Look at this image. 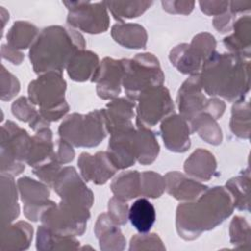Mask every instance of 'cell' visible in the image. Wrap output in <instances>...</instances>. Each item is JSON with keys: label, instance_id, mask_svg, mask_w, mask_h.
I'll return each instance as SVG.
<instances>
[{"label": "cell", "instance_id": "6da1fadb", "mask_svg": "<svg viewBox=\"0 0 251 251\" xmlns=\"http://www.w3.org/2000/svg\"><path fill=\"white\" fill-rule=\"evenodd\" d=\"M233 210L231 195L225 187L207 189L195 202L180 204L176 211V229L182 238L191 240L202 231L214 228Z\"/></svg>", "mask_w": 251, "mask_h": 251}, {"label": "cell", "instance_id": "7a4b0ae2", "mask_svg": "<svg viewBox=\"0 0 251 251\" xmlns=\"http://www.w3.org/2000/svg\"><path fill=\"white\" fill-rule=\"evenodd\" d=\"M200 82L211 96L239 101L249 90V61L231 53H214L202 66Z\"/></svg>", "mask_w": 251, "mask_h": 251}, {"label": "cell", "instance_id": "3957f363", "mask_svg": "<svg viewBox=\"0 0 251 251\" xmlns=\"http://www.w3.org/2000/svg\"><path fill=\"white\" fill-rule=\"evenodd\" d=\"M83 37L74 29L61 26L45 28L29 52L36 73L59 72L68 66L72 57L83 50Z\"/></svg>", "mask_w": 251, "mask_h": 251}, {"label": "cell", "instance_id": "277c9868", "mask_svg": "<svg viewBox=\"0 0 251 251\" xmlns=\"http://www.w3.org/2000/svg\"><path fill=\"white\" fill-rule=\"evenodd\" d=\"M65 89L66 82L61 73L48 72L29 83V100L39 105V114L46 121H57L69 110L64 99Z\"/></svg>", "mask_w": 251, "mask_h": 251}, {"label": "cell", "instance_id": "5b68a950", "mask_svg": "<svg viewBox=\"0 0 251 251\" xmlns=\"http://www.w3.org/2000/svg\"><path fill=\"white\" fill-rule=\"evenodd\" d=\"M123 67L122 83L128 98L137 100L144 90L162 85L164 75L158 59L153 54H137L131 60H121Z\"/></svg>", "mask_w": 251, "mask_h": 251}, {"label": "cell", "instance_id": "8992f818", "mask_svg": "<svg viewBox=\"0 0 251 251\" xmlns=\"http://www.w3.org/2000/svg\"><path fill=\"white\" fill-rule=\"evenodd\" d=\"M103 111H93L83 116L73 114L66 118L59 127L60 136L76 147L98 145L106 136Z\"/></svg>", "mask_w": 251, "mask_h": 251}, {"label": "cell", "instance_id": "52a82bcc", "mask_svg": "<svg viewBox=\"0 0 251 251\" xmlns=\"http://www.w3.org/2000/svg\"><path fill=\"white\" fill-rule=\"evenodd\" d=\"M88 218V208L61 201L58 206L49 207L40 220L44 226L57 234L75 236L83 233Z\"/></svg>", "mask_w": 251, "mask_h": 251}, {"label": "cell", "instance_id": "ba28073f", "mask_svg": "<svg viewBox=\"0 0 251 251\" xmlns=\"http://www.w3.org/2000/svg\"><path fill=\"white\" fill-rule=\"evenodd\" d=\"M215 38L208 33H201L193 38L190 45L181 44L173 49L170 59L179 72L197 75L204 62L215 53Z\"/></svg>", "mask_w": 251, "mask_h": 251}, {"label": "cell", "instance_id": "9c48e42d", "mask_svg": "<svg viewBox=\"0 0 251 251\" xmlns=\"http://www.w3.org/2000/svg\"><path fill=\"white\" fill-rule=\"evenodd\" d=\"M137 99L139 100L136 118L138 126H153L174 112V104L170 93L162 85L144 90Z\"/></svg>", "mask_w": 251, "mask_h": 251}, {"label": "cell", "instance_id": "30bf717a", "mask_svg": "<svg viewBox=\"0 0 251 251\" xmlns=\"http://www.w3.org/2000/svg\"><path fill=\"white\" fill-rule=\"evenodd\" d=\"M70 5L68 23L89 33L104 32L108 28L109 18L105 3L91 4L89 2H65Z\"/></svg>", "mask_w": 251, "mask_h": 251}, {"label": "cell", "instance_id": "8fae6325", "mask_svg": "<svg viewBox=\"0 0 251 251\" xmlns=\"http://www.w3.org/2000/svg\"><path fill=\"white\" fill-rule=\"evenodd\" d=\"M53 187L62 198V201L85 208H89L92 205V192L84 185L73 167H67L60 171Z\"/></svg>", "mask_w": 251, "mask_h": 251}, {"label": "cell", "instance_id": "7c38bea8", "mask_svg": "<svg viewBox=\"0 0 251 251\" xmlns=\"http://www.w3.org/2000/svg\"><path fill=\"white\" fill-rule=\"evenodd\" d=\"M18 185L21 191L22 200L25 203L24 211L26 218L31 221H38L42 214L55 203L48 200L49 190L47 187L29 177L20 178Z\"/></svg>", "mask_w": 251, "mask_h": 251}, {"label": "cell", "instance_id": "4fadbf2b", "mask_svg": "<svg viewBox=\"0 0 251 251\" xmlns=\"http://www.w3.org/2000/svg\"><path fill=\"white\" fill-rule=\"evenodd\" d=\"M200 75H193L180 87L177 95L180 116L187 122L193 121L202 111H206L209 100L201 92Z\"/></svg>", "mask_w": 251, "mask_h": 251}, {"label": "cell", "instance_id": "5bb4252c", "mask_svg": "<svg viewBox=\"0 0 251 251\" xmlns=\"http://www.w3.org/2000/svg\"><path fill=\"white\" fill-rule=\"evenodd\" d=\"M122 79V62L111 58H105L92 76V81L97 82L98 96L103 99H110L119 95Z\"/></svg>", "mask_w": 251, "mask_h": 251}, {"label": "cell", "instance_id": "9a60e30c", "mask_svg": "<svg viewBox=\"0 0 251 251\" xmlns=\"http://www.w3.org/2000/svg\"><path fill=\"white\" fill-rule=\"evenodd\" d=\"M77 164L85 180L96 184H104L118 171L108 152H98L94 156L82 153Z\"/></svg>", "mask_w": 251, "mask_h": 251}, {"label": "cell", "instance_id": "2e32d148", "mask_svg": "<svg viewBox=\"0 0 251 251\" xmlns=\"http://www.w3.org/2000/svg\"><path fill=\"white\" fill-rule=\"evenodd\" d=\"M162 137L167 148L171 151L184 152L190 146V126L181 116L171 115L161 125Z\"/></svg>", "mask_w": 251, "mask_h": 251}, {"label": "cell", "instance_id": "e0dca14e", "mask_svg": "<svg viewBox=\"0 0 251 251\" xmlns=\"http://www.w3.org/2000/svg\"><path fill=\"white\" fill-rule=\"evenodd\" d=\"M134 101L126 98L115 99L107 104L103 110L106 128L110 133L118 130L133 127L131 119L133 117Z\"/></svg>", "mask_w": 251, "mask_h": 251}, {"label": "cell", "instance_id": "ac0fdd59", "mask_svg": "<svg viewBox=\"0 0 251 251\" xmlns=\"http://www.w3.org/2000/svg\"><path fill=\"white\" fill-rule=\"evenodd\" d=\"M165 183L167 191L177 200H195L208 189L207 186L186 178L178 172L167 174Z\"/></svg>", "mask_w": 251, "mask_h": 251}, {"label": "cell", "instance_id": "d6986e66", "mask_svg": "<svg viewBox=\"0 0 251 251\" xmlns=\"http://www.w3.org/2000/svg\"><path fill=\"white\" fill-rule=\"evenodd\" d=\"M95 233L103 250H122L125 247L124 238L117 224L106 214L100 215L95 226Z\"/></svg>", "mask_w": 251, "mask_h": 251}, {"label": "cell", "instance_id": "ffe728a7", "mask_svg": "<svg viewBox=\"0 0 251 251\" xmlns=\"http://www.w3.org/2000/svg\"><path fill=\"white\" fill-rule=\"evenodd\" d=\"M234 33L224 40L231 54L248 59L250 57V17L238 19L234 25Z\"/></svg>", "mask_w": 251, "mask_h": 251}, {"label": "cell", "instance_id": "44dd1931", "mask_svg": "<svg viewBox=\"0 0 251 251\" xmlns=\"http://www.w3.org/2000/svg\"><path fill=\"white\" fill-rule=\"evenodd\" d=\"M98 68V57L90 51H77L70 60L67 69L72 79L83 81L93 76Z\"/></svg>", "mask_w": 251, "mask_h": 251}, {"label": "cell", "instance_id": "7402d4cb", "mask_svg": "<svg viewBox=\"0 0 251 251\" xmlns=\"http://www.w3.org/2000/svg\"><path fill=\"white\" fill-rule=\"evenodd\" d=\"M185 172L200 180H207L216 170V160L210 152L199 148L184 164Z\"/></svg>", "mask_w": 251, "mask_h": 251}, {"label": "cell", "instance_id": "603a6c76", "mask_svg": "<svg viewBox=\"0 0 251 251\" xmlns=\"http://www.w3.org/2000/svg\"><path fill=\"white\" fill-rule=\"evenodd\" d=\"M128 220L139 232H148L156 220V212L153 204L146 198L137 199L128 210Z\"/></svg>", "mask_w": 251, "mask_h": 251}, {"label": "cell", "instance_id": "cb8c5ba5", "mask_svg": "<svg viewBox=\"0 0 251 251\" xmlns=\"http://www.w3.org/2000/svg\"><path fill=\"white\" fill-rule=\"evenodd\" d=\"M133 140L138 162L144 165L152 163L159 153V144L153 132L147 127L138 126V129L134 132Z\"/></svg>", "mask_w": 251, "mask_h": 251}, {"label": "cell", "instance_id": "d4e9b609", "mask_svg": "<svg viewBox=\"0 0 251 251\" xmlns=\"http://www.w3.org/2000/svg\"><path fill=\"white\" fill-rule=\"evenodd\" d=\"M136 171L126 172L117 176L111 184L115 197L127 201L141 194V177Z\"/></svg>", "mask_w": 251, "mask_h": 251}, {"label": "cell", "instance_id": "484cf974", "mask_svg": "<svg viewBox=\"0 0 251 251\" xmlns=\"http://www.w3.org/2000/svg\"><path fill=\"white\" fill-rule=\"evenodd\" d=\"M112 36L118 43L127 48H143L147 40L145 29L135 24L114 25Z\"/></svg>", "mask_w": 251, "mask_h": 251}, {"label": "cell", "instance_id": "4316f807", "mask_svg": "<svg viewBox=\"0 0 251 251\" xmlns=\"http://www.w3.org/2000/svg\"><path fill=\"white\" fill-rule=\"evenodd\" d=\"M6 232H2L1 250L25 249L32 238V226L24 222L8 226Z\"/></svg>", "mask_w": 251, "mask_h": 251}, {"label": "cell", "instance_id": "83f0119b", "mask_svg": "<svg viewBox=\"0 0 251 251\" xmlns=\"http://www.w3.org/2000/svg\"><path fill=\"white\" fill-rule=\"evenodd\" d=\"M79 242H77L73 236H64L57 234L46 226H41L37 230L36 247L38 250L46 249H76Z\"/></svg>", "mask_w": 251, "mask_h": 251}, {"label": "cell", "instance_id": "f1b7e54d", "mask_svg": "<svg viewBox=\"0 0 251 251\" xmlns=\"http://www.w3.org/2000/svg\"><path fill=\"white\" fill-rule=\"evenodd\" d=\"M191 131H197L198 134L208 143L219 144L222 141V131L215 123L214 118L208 114H200L191 121Z\"/></svg>", "mask_w": 251, "mask_h": 251}, {"label": "cell", "instance_id": "f546056e", "mask_svg": "<svg viewBox=\"0 0 251 251\" xmlns=\"http://www.w3.org/2000/svg\"><path fill=\"white\" fill-rule=\"evenodd\" d=\"M230 128L232 132L241 138H248L250 132V111L249 102L244 98L236 101L232 108V116L230 121Z\"/></svg>", "mask_w": 251, "mask_h": 251}, {"label": "cell", "instance_id": "4dcf8cb0", "mask_svg": "<svg viewBox=\"0 0 251 251\" xmlns=\"http://www.w3.org/2000/svg\"><path fill=\"white\" fill-rule=\"evenodd\" d=\"M249 176H236L226 182V189L231 195L233 207L249 210Z\"/></svg>", "mask_w": 251, "mask_h": 251}, {"label": "cell", "instance_id": "1f68e13d", "mask_svg": "<svg viewBox=\"0 0 251 251\" xmlns=\"http://www.w3.org/2000/svg\"><path fill=\"white\" fill-rule=\"evenodd\" d=\"M36 27L28 23L18 22L15 23L10 29L7 39L14 48H27L36 34Z\"/></svg>", "mask_w": 251, "mask_h": 251}, {"label": "cell", "instance_id": "d6a6232c", "mask_svg": "<svg viewBox=\"0 0 251 251\" xmlns=\"http://www.w3.org/2000/svg\"><path fill=\"white\" fill-rule=\"evenodd\" d=\"M230 241L237 248H249L250 229L245 219L234 217L230 224Z\"/></svg>", "mask_w": 251, "mask_h": 251}, {"label": "cell", "instance_id": "836d02e7", "mask_svg": "<svg viewBox=\"0 0 251 251\" xmlns=\"http://www.w3.org/2000/svg\"><path fill=\"white\" fill-rule=\"evenodd\" d=\"M141 177V194L156 198L159 197L166 188L165 178L154 172H144Z\"/></svg>", "mask_w": 251, "mask_h": 251}, {"label": "cell", "instance_id": "e575fe53", "mask_svg": "<svg viewBox=\"0 0 251 251\" xmlns=\"http://www.w3.org/2000/svg\"><path fill=\"white\" fill-rule=\"evenodd\" d=\"M109 217L117 225H125L128 218L126 203L117 197H113L109 201Z\"/></svg>", "mask_w": 251, "mask_h": 251}, {"label": "cell", "instance_id": "d590c367", "mask_svg": "<svg viewBox=\"0 0 251 251\" xmlns=\"http://www.w3.org/2000/svg\"><path fill=\"white\" fill-rule=\"evenodd\" d=\"M144 244H146L144 249H165L161 239L156 234L153 233L133 236L130 240L129 250L141 249Z\"/></svg>", "mask_w": 251, "mask_h": 251}, {"label": "cell", "instance_id": "8d00e7d4", "mask_svg": "<svg viewBox=\"0 0 251 251\" xmlns=\"http://www.w3.org/2000/svg\"><path fill=\"white\" fill-rule=\"evenodd\" d=\"M13 114L18 117L19 120L27 122L30 119H34L37 114L35 112V109L28 104V101L25 97H21L18 99L12 106Z\"/></svg>", "mask_w": 251, "mask_h": 251}, {"label": "cell", "instance_id": "74e56055", "mask_svg": "<svg viewBox=\"0 0 251 251\" xmlns=\"http://www.w3.org/2000/svg\"><path fill=\"white\" fill-rule=\"evenodd\" d=\"M58 146H59V150L57 153L54 152L53 159L59 164L68 163L69 161H72L75 153L71 144L62 138L61 140H59Z\"/></svg>", "mask_w": 251, "mask_h": 251}, {"label": "cell", "instance_id": "f35d334b", "mask_svg": "<svg viewBox=\"0 0 251 251\" xmlns=\"http://www.w3.org/2000/svg\"><path fill=\"white\" fill-rule=\"evenodd\" d=\"M234 14L233 13H226L224 15H221L220 18H217L214 20V25L215 27L220 30L221 32H226L231 29L233 26L232 24V19H233Z\"/></svg>", "mask_w": 251, "mask_h": 251}]
</instances>
